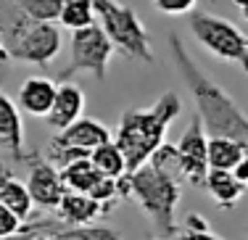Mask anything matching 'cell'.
<instances>
[{"instance_id":"f546056e","label":"cell","mask_w":248,"mask_h":240,"mask_svg":"<svg viewBox=\"0 0 248 240\" xmlns=\"http://www.w3.org/2000/svg\"><path fill=\"white\" fill-rule=\"evenodd\" d=\"M235 5H238V11H240V16H243V21L248 24V0H232Z\"/></svg>"},{"instance_id":"cb8c5ba5","label":"cell","mask_w":248,"mask_h":240,"mask_svg":"<svg viewBox=\"0 0 248 240\" xmlns=\"http://www.w3.org/2000/svg\"><path fill=\"white\" fill-rule=\"evenodd\" d=\"M56 235L61 240H119L114 230H106V227H79V230H66Z\"/></svg>"},{"instance_id":"52a82bcc","label":"cell","mask_w":248,"mask_h":240,"mask_svg":"<svg viewBox=\"0 0 248 240\" xmlns=\"http://www.w3.org/2000/svg\"><path fill=\"white\" fill-rule=\"evenodd\" d=\"M69 48H72L69 50L72 58H69L66 72L61 74L63 82H66L69 77H74V74H79V72L93 74V79H98V82L106 79L108 63H111V58H114L116 50H114V45L108 43L106 32L98 24L85 27V29H74Z\"/></svg>"},{"instance_id":"2e32d148","label":"cell","mask_w":248,"mask_h":240,"mask_svg":"<svg viewBox=\"0 0 248 240\" xmlns=\"http://www.w3.org/2000/svg\"><path fill=\"white\" fill-rule=\"evenodd\" d=\"M203 187L211 193V198L217 201V206H222V209L238 206V201L246 193V187L240 185L238 180L232 177V172H227V169H209Z\"/></svg>"},{"instance_id":"ac0fdd59","label":"cell","mask_w":248,"mask_h":240,"mask_svg":"<svg viewBox=\"0 0 248 240\" xmlns=\"http://www.w3.org/2000/svg\"><path fill=\"white\" fill-rule=\"evenodd\" d=\"M58 172H61V180H63V185H66V190H72V193H90V187L100 180V174H98V169L93 166L90 156L66 164V166L58 169Z\"/></svg>"},{"instance_id":"83f0119b","label":"cell","mask_w":248,"mask_h":240,"mask_svg":"<svg viewBox=\"0 0 248 240\" xmlns=\"http://www.w3.org/2000/svg\"><path fill=\"white\" fill-rule=\"evenodd\" d=\"M232 177L238 180V182L243 185V187H248V153L232 166Z\"/></svg>"},{"instance_id":"f1b7e54d","label":"cell","mask_w":248,"mask_h":240,"mask_svg":"<svg viewBox=\"0 0 248 240\" xmlns=\"http://www.w3.org/2000/svg\"><path fill=\"white\" fill-rule=\"evenodd\" d=\"M8 61H11V53H8V48H5V43H3V29H0V66L8 63Z\"/></svg>"},{"instance_id":"4316f807","label":"cell","mask_w":248,"mask_h":240,"mask_svg":"<svg viewBox=\"0 0 248 240\" xmlns=\"http://www.w3.org/2000/svg\"><path fill=\"white\" fill-rule=\"evenodd\" d=\"M172 240H222L219 235L211 232V227H203V230H196V227H185L182 232H177Z\"/></svg>"},{"instance_id":"ffe728a7","label":"cell","mask_w":248,"mask_h":240,"mask_svg":"<svg viewBox=\"0 0 248 240\" xmlns=\"http://www.w3.org/2000/svg\"><path fill=\"white\" fill-rule=\"evenodd\" d=\"M58 24L69 32L74 29H85V27H93L98 24V16H95V3L93 0H69L61 11V19Z\"/></svg>"},{"instance_id":"7a4b0ae2","label":"cell","mask_w":248,"mask_h":240,"mask_svg":"<svg viewBox=\"0 0 248 240\" xmlns=\"http://www.w3.org/2000/svg\"><path fill=\"white\" fill-rule=\"evenodd\" d=\"M182 114V101L172 90L161 92L148 108H129L122 114L114 132V143L119 145L127 161V172L148 164V159L167 143L169 124Z\"/></svg>"},{"instance_id":"8992f818","label":"cell","mask_w":248,"mask_h":240,"mask_svg":"<svg viewBox=\"0 0 248 240\" xmlns=\"http://www.w3.org/2000/svg\"><path fill=\"white\" fill-rule=\"evenodd\" d=\"M187 24H190L193 37L214 58L246 66L248 37L243 34V29H238V24H232L224 16L209 14V11H190L187 14Z\"/></svg>"},{"instance_id":"277c9868","label":"cell","mask_w":248,"mask_h":240,"mask_svg":"<svg viewBox=\"0 0 248 240\" xmlns=\"http://www.w3.org/2000/svg\"><path fill=\"white\" fill-rule=\"evenodd\" d=\"M93 3H95L98 27L106 32V37L114 45L116 53L140 63L156 61L151 34L145 29L143 19L138 16V11L129 8V5H122L119 0H93Z\"/></svg>"},{"instance_id":"d4e9b609","label":"cell","mask_w":248,"mask_h":240,"mask_svg":"<svg viewBox=\"0 0 248 240\" xmlns=\"http://www.w3.org/2000/svg\"><path fill=\"white\" fill-rule=\"evenodd\" d=\"M196 3L198 0H153V8L167 16H185L196 11Z\"/></svg>"},{"instance_id":"4fadbf2b","label":"cell","mask_w":248,"mask_h":240,"mask_svg":"<svg viewBox=\"0 0 248 240\" xmlns=\"http://www.w3.org/2000/svg\"><path fill=\"white\" fill-rule=\"evenodd\" d=\"M56 90H58V82H53L48 77H27L19 87V106L24 114L29 116H48L53 108V101H56Z\"/></svg>"},{"instance_id":"e0dca14e","label":"cell","mask_w":248,"mask_h":240,"mask_svg":"<svg viewBox=\"0 0 248 240\" xmlns=\"http://www.w3.org/2000/svg\"><path fill=\"white\" fill-rule=\"evenodd\" d=\"M248 153V145L232 137H209V169H227L232 166Z\"/></svg>"},{"instance_id":"9a60e30c","label":"cell","mask_w":248,"mask_h":240,"mask_svg":"<svg viewBox=\"0 0 248 240\" xmlns=\"http://www.w3.org/2000/svg\"><path fill=\"white\" fill-rule=\"evenodd\" d=\"M0 203L5 209H11L21 222H29L32 209H34V201L27 190V182L14 177L5 166H0Z\"/></svg>"},{"instance_id":"484cf974","label":"cell","mask_w":248,"mask_h":240,"mask_svg":"<svg viewBox=\"0 0 248 240\" xmlns=\"http://www.w3.org/2000/svg\"><path fill=\"white\" fill-rule=\"evenodd\" d=\"M21 225H24V222H21L14 211H11V209H5L3 203H0V240L16 235V232L21 230Z\"/></svg>"},{"instance_id":"30bf717a","label":"cell","mask_w":248,"mask_h":240,"mask_svg":"<svg viewBox=\"0 0 248 240\" xmlns=\"http://www.w3.org/2000/svg\"><path fill=\"white\" fill-rule=\"evenodd\" d=\"M114 140V132L98 119H90V116H82L74 124H69L66 130H61L56 137L50 140V148H74V150H95L98 145Z\"/></svg>"},{"instance_id":"5bb4252c","label":"cell","mask_w":248,"mask_h":240,"mask_svg":"<svg viewBox=\"0 0 248 240\" xmlns=\"http://www.w3.org/2000/svg\"><path fill=\"white\" fill-rule=\"evenodd\" d=\"M103 211L98 201H93L87 193H72L66 190V195L61 198V203L56 206V216L66 225H74V227H87L90 222H95Z\"/></svg>"},{"instance_id":"8fae6325","label":"cell","mask_w":248,"mask_h":240,"mask_svg":"<svg viewBox=\"0 0 248 240\" xmlns=\"http://www.w3.org/2000/svg\"><path fill=\"white\" fill-rule=\"evenodd\" d=\"M82 114H85V92H82V87H77L74 82H58L53 108L45 116L48 124L56 132H61L69 124H74L77 119H82Z\"/></svg>"},{"instance_id":"7c38bea8","label":"cell","mask_w":248,"mask_h":240,"mask_svg":"<svg viewBox=\"0 0 248 240\" xmlns=\"http://www.w3.org/2000/svg\"><path fill=\"white\" fill-rule=\"evenodd\" d=\"M0 145L14 156L16 161H27L24 153V121H21V108L0 90Z\"/></svg>"},{"instance_id":"6da1fadb","label":"cell","mask_w":248,"mask_h":240,"mask_svg":"<svg viewBox=\"0 0 248 240\" xmlns=\"http://www.w3.org/2000/svg\"><path fill=\"white\" fill-rule=\"evenodd\" d=\"M169 50H172V61L182 82L187 85L193 101H196V114L203 121L206 135L209 137H232L248 145V116L235 103V98L198 66L196 58L187 53L185 43L177 34H169Z\"/></svg>"},{"instance_id":"1f68e13d","label":"cell","mask_w":248,"mask_h":240,"mask_svg":"<svg viewBox=\"0 0 248 240\" xmlns=\"http://www.w3.org/2000/svg\"><path fill=\"white\" fill-rule=\"evenodd\" d=\"M243 72H248V58H246V66H243Z\"/></svg>"},{"instance_id":"603a6c76","label":"cell","mask_w":248,"mask_h":240,"mask_svg":"<svg viewBox=\"0 0 248 240\" xmlns=\"http://www.w3.org/2000/svg\"><path fill=\"white\" fill-rule=\"evenodd\" d=\"M87 195L93 198V201H98L103 209H108L111 203L119 198V187H116V180H111V177H100L95 185L90 187V193Z\"/></svg>"},{"instance_id":"9c48e42d","label":"cell","mask_w":248,"mask_h":240,"mask_svg":"<svg viewBox=\"0 0 248 240\" xmlns=\"http://www.w3.org/2000/svg\"><path fill=\"white\" fill-rule=\"evenodd\" d=\"M29 174H27V190L32 195L34 206L56 211L61 198L66 195V185L61 180L58 166H53L48 159H27Z\"/></svg>"},{"instance_id":"3957f363","label":"cell","mask_w":248,"mask_h":240,"mask_svg":"<svg viewBox=\"0 0 248 240\" xmlns=\"http://www.w3.org/2000/svg\"><path fill=\"white\" fill-rule=\"evenodd\" d=\"M132 198L140 203L143 214L151 216L156 232L161 238L177 235V203L182 198V182L164 174L153 164H143L135 172H129Z\"/></svg>"},{"instance_id":"d6986e66","label":"cell","mask_w":248,"mask_h":240,"mask_svg":"<svg viewBox=\"0 0 248 240\" xmlns=\"http://www.w3.org/2000/svg\"><path fill=\"white\" fill-rule=\"evenodd\" d=\"M90 161L93 166L98 169L100 177H111V180H119L122 174H127V161H124V153L119 150V145L114 140L98 145L95 150H90Z\"/></svg>"},{"instance_id":"5b68a950","label":"cell","mask_w":248,"mask_h":240,"mask_svg":"<svg viewBox=\"0 0 248 240\" xmlns=\"http://www.w3.org/2000/svg\"><path fill=\"white\" fill-rule=\"evenodd\" d=\"M0 29H3V43H5V48H8L14 61L48 69L56 61V56L61 53L63 37H61V27L58 24L32 21L19 11V16H11V21Z\"/></svg>"},{"instance_id":"ba28073f","label":"cell","mask_w":248,"mask_h":240,"mask_svg":"<svg viewBox=\"0 0 248 240\" xmlns=\"http://www.w3.org/2000/svg\"><path fill=\"white\" fill-rule=\"evenodd\" d=\"M177 153L182 159V172H185V182L193 187H203L206 174H209V135L203 130V121L196 114L177 140Z\"/></svg>"},{"instance_id":"44dd1931","label":"cell","mask_w":248,"mask_h":240,"mask_svg":"<svg viewBox=\"0 0 248 240\" xmlns=\"http://www.w3.org/2000/svg\"><path fill=\"white\" fill-rule=\"evenodd\" d=\"M27 19L32 21H45V24H58L61 11L69 0H11Z\"/></svg>"},{"instance_id":"4dcf8cb0","label":"cell","mask_w":248,"mask_h":240,"mask_svg":"<svg viewBox=\"0 0 248 240\" xmlns=\"http://www.w3.org/2000/svg\"><path fill=\"white\" fill-rule=\"evenodd\" d=\"M32 240H61V238H58L56 232H50V235H34Z\"/></svg>"},{"instance_id":"7402d4cb","label":"cell","mask_w":248,"mask_h":240,"mask_svg":"<svg viewBox=\"0 0 248 240\" xmlns=\"http://www.w3.org/2000/svg\"><path fill=\"white\" fill-rule=\"evenodd\" d=\"M148 164H153V166L161 169L164 174H169V177L177 180V182L185 185V172H182V159H180V153H177V145L164 143L161 148L148 159Z\"/></svg>"}]
</instances>
